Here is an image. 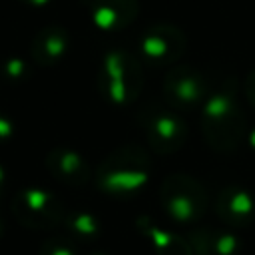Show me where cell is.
<instances>
[{"label": "cell", "instance_id": "cell-1", "mask_svg": "<svg viewBox=\"0 0 255 255\" xmlns=\"http://www.w3.org/2000/svg\"><path fill=\"white\" fill-rule=\"evenodd\" d=\"M149 175L147 155L137 147H124L112 153L100 167V185L110 193H133Z\"/></svg>", "mask_w": 255, "mask_h": 255}, {"label": "cell", "instance_id": "cell-2", "mask_svg": "<svg viewBox=\"0 0 255 255\" xmlns=\"http://www.w3.org/2000/svg\"><path fill=\"white\" fill-rule=\"evenodd\" d=\"M203 133L217 149H231L243 133V114L227 92L213 94L203 108Z\"/></svg>", "mask_w": 255, "mask_h": 255}, {"label": "cell", "instance_id": "cell-3", "mask_svg": "<svg viewBox=\"0 0 255 255\" xmlns=\"http://www.w3.org/2000/svg\"><path fill=\"white\" fill-rule=\"evenodd\" d=\"M161 205L177 223H193L201 217L207 199L203 187L189 175H173L161 187Z\"/></svg>", "mask_w": 255, "mask_h": 255}, {"label": "cell", "instance_id": "cell-4", "mask_svg": "<svg viewBox=\"0 0 255 255\" xmlns=\"http://www.w3.org/2000/svg\"><path fill=\"white\" fill-rule=\"evenodd\" d=\"M16 219L34 229H44L52 227L62 221V205L46 189H22L12 203Z\"/></svg>", "mask_w": 255, "mask_h": 255}, {"label": "cell", "instance_id": "cell-5", "mask_svg": "<svg viewBox=\"0 0 255 255\" xmlns=\"http://www.w3.org/2000/svg\"><path fill=\"white\" fill-rule=\"evenodd\" d=\"M102 72H104V88L114 102L126 104L137 96L141 86V72L137 62H133L128 54L124 52L108 54Z\"/></svg>", "mask_w": 255, "mask_h": 255}, {"label": "cell", "instance_id": "cell-6", "mask_svg": "<svg viewBox=\"0 0 255 255\" xmlns=\"http://www.w3.org/2000/svg\"><path fill=\"white\" fill-rule=\"evenodd\" d=\"M147 139L151 141V147L159 153L173 151L181 145L185 137V124L167 110H153L149 112V118L145 122Z\"/></svg>", "mask_w": 255, "mask_h": 255}, {"label": "cell", "instance_id": "cell-7", "mask_svg": "<svg viewBox=\"0 0 255 255\" xmlns=\"http://www.w3.org/2000/svg\"><path fill=\"white\" fill-rule=\"evenodd\" d=\"M165 92L169 94V100L177 106H193L197 104L205 94V84L195 70L189 68H177L169 74L165 82Z\"/></svg>", "mask_w": 255, "mask_h": 255}, {"label": "cell", "instance_id": "cell-8", "mask_svg": "<svg viewBox=\"0 0 255 255\" xmlns=\"http://www.w3.org/2000/svg\"><path fill=\"white\" fill-rule=\"evenodd\" d=\"M217 213L229 225H247L255 213L253 195L239 187H227L217 197Z\"/></svg>", "mask_w": 255, "mask_h": 255}, {"label": "cell", "instance_id": "cell-9", "mask_svg": "<svg viewBox=\"0 0 255 255\" xmlns=\"http://www.w3.org/2000/svg\"><path fill=\"white\" fill-rule=\"evenodd\" d=\"M46 163H48L50 173H54V177H58L60 181L68 185H82L90 177V167L84 161V157L66 147L54 149L48 155Z\"/></svg>", "mask_w": 255, "mask_h": 255}, {"label": "cell", "instance_id": "cell-10", "mask_svg": "<svg viewBox=\"0 0 255 255\" xmlns=\"http://www.w3.org/2000/svg\"><path fill=\"white\" fill-rule=\"evenodd\" d=\"M181 36L171 28H155L149 30L141 42V54L155 64L173 62L181 52Z\"/></svg>", "mask_w": 255, "mask_h": 255}, {"label": "cell", "instance_id": "cell-11", "mask_svg": "<svg viewBox=\"0 0 255 255\" xmlns=\"http://www.w3.org/2000/svg\"><path fill=\"white\" fill-rule=\"evenodd\" d=\"M92 18L96 26L104 30H118L131 22L135 16L133 0H94L90 4Z\"/></svg>", "mask_w": 255, "mask_h": 255}, {"label": "cell", "instance_id": "cell-12", "mask_svg": "<svg viewBox=\"0 0 255 255\" xmlns=\"http://www.w3.org/2000/svg\"><path fill=\"white\" fill-rule=\"evenodd\" d=\"M66 48H68V36L62 30L52 28V30L42 32L36 38L34 56H36L38 62L50 66V64H54V62H58L62 58V54L66 52Z\"/></svg>", "mask_w": 255, "mask_h": 255}, {"label": "cell", "instance_id": "cell-13", "mask_svg": "<svg viewBox=\"0 0 255 255\" xmlns=\"http://www.w3.org/2000/svg\"><path fill=\"white\" fill-rule=\"evenodd\" d=\"M141 227L151 237V241H153V245H155L159 255H191L189 247L179 237L171 235L169 231H163V229H159V227H155L151 223H145Z\"/></svg>", "mask_w": 255, "mask_h": 255}, {"label": "cell", "instance_id": "cell-14", "mask_svg": "<svg viewBox=\"0 0 255 255\" xmlns=\"http://www.w3.org/2000/svg\"><path fill=\"white\" fill-rule=\"evenodd\" d=\"M195 237L201 239V255H233L237 249V239L229 233L201 231Z\"/></svg>", "mask_w": 255, "mask_h": 255}, {"label": "cell", "instance_id": "cell-15", "mask_svg": "<svg viewBox=\"0 0 255 255\" xmlns=\"http://www.w3.org/2000/svg\"><path fill=\"white\" fill-rule=\"evenodd\" d=\"M68 227L76 237H96L100 233V223L90 213H74L68 217Z\"/></svg>", "mask_w": 255, "mask_h": 255}, {"label": "cell", "instance_id": "cell-16", "mask_svg": "<svg viewBox=\"0 0 255 255\" xmlns=\"http://www.w3.org/2000/svg\"><path fill=\"white\" fill-rule=\"evenodd\" d=\"M40 255H76V251L64 237H60V239L46 241L42 251H40Z\"/></svg>", "mask_w": 255, "mask_h": 255}, {"label": "cell", "instance_id": "cell-17", "mask_svg": "<svg viewBox=\"0 0 255 255\" xmlns=\"http://www.w3.org/2000/svg\"><path fill=\"white\" fill-rule=\"evenodd\" d=\"M245 92H247V98H249V102L255 106V72L249 76V80H247V86H245Z\"/></svg>", "mask_w": 255, "mask_h": 255}, {"label": "cell", "instance_id": "cell-18", "mask_svg": "<svg viewBox=\"0 0 255 255\" xmlns=\"http://www.w3.org/2000/svg\"><path fill=\"white\" fill-rule=\"evenodd\" d=\"M10 133H12V126H10V122H6V120L0 118V139L8 137Z\"/></svg>", "mask_w": 255, "mask_h": 255}, {"label": "cell", "instance_id": "cell-19", "mask_svg": "<svg viewBox=\"0 0 255 255\" xmlns=\"http://www.w3.org/2000/svg\"><path fill=\"white\" fill-rule=\"evenodd\" d=\"M6 185V173H4V167L0 165V195H2V189Z\"/></svg>", "mask_w": 255, "mask_h": 255}, {"label": "cell", "instance_id": "cell-20", "mask_svg": "<svg viewBox=\"0 0 255 255\" xmlns=\"http://www.w3.org/2000/svg\"><path fill=\"white\" fill-rule=\"evenodd\" d=\"M22 2H26V4H30V6H42V4H46L48 0H22Z\"/></svg>", "mask_w": 255, "mask_h": 255}, {"label": "cell", "instance_id": "cell-21", "mask_svg": "<svg viewBox=\"0 0 255 255\" xmlns=\"http://www.w3.org/2000/svg\"><path fill=\"white\" fill-rule=\"evenodd\" d=\"M249 143H251V147L255 149V128L249 131Z\"/></svg>", "mask_w": 255, "mask_h": 255}, {"label": "cell", "instance_id": "cell-22", "mask_svg": "<svg viewBox=\"0 0 255 255\" xmlns=\"http://www.w3.org/2000/svg\"><path fill=\"white\" fill-rule=\"evenodd\" d=\"M0 233H2V223H0Z\"/></svg>", "mask_w": 255, "mask_h": 255}]
</instances>
